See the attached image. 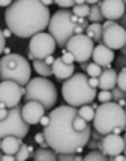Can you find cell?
<instances>
[{
    "label": "cell",
    "mask_w": 126,
    "mask_h": 161,
    "mask_svg": "<svg viewBox=\"0 0 126 161\" xmlns=\"http://www.w3.org/2000/svg\"><path fill=\"white\" fill-rule=\"evenodd\" d=\"M102 42L111 50H120L126 44V29L117 21L107 20L102 23Z\"/></svg>",
    "instance_id": "8fae6325"
},
{
    "label": "cell",
    "mask_w": 126,
    "mask_h": 161,
    "mask_svg": "<svg viewBox=\"0 0 126 161\" xmlns=\"http://www.w3.org/2000/svg\"><path fill=\"white\" fill-rule=\"evenodd\" d=\"M101 0H86V3H89V5H95V3H99Z\"/></svg>",
    "instance_id": "db71d44e"
},
{
    "label": "cell",
    "mask_w": 126,
    "mask_h": 161,
    "mask_svg": "<svg viewBox=\"0 0 126 161\" xmlns=\"http://www.w3.org/2000/svg\"><path fill=\"white\" fill-rule=\"evenodd\" d=\"M114 62H116V69H120V68H126V56L123 54H120L114 59Z\"/></svg>",
    "instance_id": "74e56055"
},
{
    "label": "cell",
    "mask_w": 126,
    "mask_h": 161,
    "mask_svg": "<svg viewBox=\"0 0 126 161\" xmlns=\"http://www.w3.org/2000/svg\"><path fill=\"white\" fill-rule=\"evenodd\" d=\"M24 98L26 101H38L45 107V110H50L57 103V87L47 77L39 75V77L30 78L29 83L26 84Z\"/></svg>",
    "instance_id": "8992f818"
},
{
    "label": "cell",
    "mask_w": 126,
    "mask_h": 161,
    "mask_svg": "<svg viewBox=\"0 0 126 161\" xmlns=\"http://www.w3.org/2000/svg\"><path fill=\"white\" fill-rule=\"evenodd\" d=\"M44 114L45 107L38 101H26V104L21 105V116L29 125H38Z\"/></svg>",
    "instance_id": "9a60e30c"
},
{
    "label": "cell",
    "mask_w": 126,
    "mask_h": 161,
    "mask_svg": "<svg viewBox=\"0 0 126 161\" xmlns=\"http://www.w3.org/2000/svg\"><path fill=\"white\" fill-rule=\"evenodd\" d=\"M90 139H95V140H101V139H102V134L98 133L96 130H95V131L92 130V133H90Z\"/></svg>",
    "instance_id": "7bdbcfd3"
},
{
    "label": "cell",
    "mask_w": 126,
    "mask_h": 161,
    "mask_svg": "<svg viewBox=\"0 0 126 161\" xmlns=\"http://www.w3.org/2000/svg\"><path fill=\"white\" fill-rule=\"evenodd\" d=\"M83 161H108V157L99 149H92L89 154L83 157Z\"/></svg>",
    "instance_id": "cb8c5ba5"
},
{
    "label": "cell",
    "mask_w": 126,
    "mask_h": 161,
    "mask_svg": "<svg viewBox=\"0 0 126 161\" xmlns=\"http://www.w3.org/2000/svg\"><path fill=\"white\" fill-rule=\"evenodd\" d=\"M65 48L74 54L75 62L81 63V62H87V60L92 59V53H93V48H95V42L92 41L86 33H80V35L72 36L69 41H68Z\"/></svg>",
    "instance_id": "9c48e42d"
},
{
    "label": "cell",
    "mask_w": 126,
    "mask_h": 161,
    "mask_svg": "<svg viewBox=\"0 0 126 161\" xmlns=\"http://www.w3.org/2000/svg\"><path fill=\"white\" fill-rule=\"evenodd\" d=\"M120 51H122V54H123V56H126V44L122 47V48H120Z\"/></svg>",
    "instance_id": "6f0895ef"
},
{
    "label": "cell",
    "mask_w": 126,
    "mask_h": 161,
    "mask_svg": "<svg viewBox=\"0 0 126 161\" xmlns=\"http://www.w3.org/2000/svg\"><path fill=\"white\" fill-rule=\"evenodd\" d=\"M27 59H29V60H35V56H33V54H32V53L29 51V54H27Z\"/></svg>",
    "instance_id": "680465c9"
},
{
    "label": "cell",
    "mask_w": 126,
    "mask_h": 161,
    "mask_svg": "<svg viewBox=\"0 0 126 161\" xmlns=\"http://www.w3.org/2000/svg\"><path fill=\"white\" fill-rule=\"evenodd\" d=\"M78 116H81L86 122H90L95 118V108H92L90 104H86L78 107Z\"/></svg>",
    "instance_id": "d4e9b609"
},
{
    "label": "cell",
    "mask_w": 126,
    "mask_h": 161,
    "mask_svg": "<svg viewBox=\"0 0 126 161\" xmlns=\"http://www.w3.org/2000/svg\"><path fill=\"white\" fill-rule=\"evenodd\" d=\"M84 30H86V29H84L83 26H80V24H75L74 33H75V35H80V33H84Z\"/></svg>",
    "instance_id": "bcb514c9"
},
{
    "label": "cell",
    "mask_w": 126,
    "mask_h": 161,
    "mask_svg": "<svg viewBox=\"0 0 126 161\" xmlns=\"http://www.w3.org/2000/svg\"><path fill=\"white\" fill-rule=\"evenodd\" d=\"M89 84H90V87H93V89H98V86H99L98 77H89Z\"/></svg>",
    "instance_id": "ab89813d"
},
{
    "label": "cell",
    "mask_w": 126,
    "mask_h": 161,
    "mask_svg": "<svg viewBox=\"0 0 126 161\" xmlns=\"http://www.w3.org/2000/svg\"><path fill=\"white\" fill-rule=\"evenodd\" d=\"M41 3L42 5H45V6H51V5H53V3H54V0H41Z\"/></svg>",
    "instance_id": "816d5d0a"
},
{
    "label": "cell",
    "mask_w": 126,
    "mask_h": 161,
    "mask_svg": "<svg viewBox=\"0 0 126 161\" xmlns=\"http://www.w3.org/2000/svg\"><path fill=\"white\" fill-rule=\"evenodd\" d=\"M71 15H72V11H69V9H59L50 18L47 30L54 38L59 48H65L68 41L75 35L74 33L75 24L71 20Z\"/></svg>",
    "instance_id": "52a82bcc"
},
{
    "label": "cell",
    "mask_w": 126,
    "mask_h": 161,
    "mask_svg": "<svg viewBox=\"0 0 126 161\" xmlns=\"http://www.w3.org/2000/svg\"><path fill=\"white\" fill-rule=\"evenodd\" d=\"M123 2H125V6H126V0H123Z\"/></svg>",
    "instance_id": "e7e4bbea"
},
{
    "label": "cell",
    "mask_w": 126,
    "mask_h": 161,
    "mask_svg": "<svg viewBox=\"0 0 126 161\" xmlns=\"http://www.w3.org/2000/svg\"><path fill=\"white\" fill-rule=\"evenodd\" d=\"M50 18V8L41 0H14L5 11V23L17 38H32L45 32Z\"/></svg>",
    "instance_id": "7a4b0ae2"
},
{
    "label": "cell",
    "mask_w": 126,
    "mask_h": 161,
    "mask_svg": "<svg viewBox=\"0 0 126 161\" xmlns=\"http://www.w3.org/2000/svg\"><path fill=\"white\" fill-rule=\"evenodd\" d=\"M5 47H6V38L3 36V32H2V29H0V56H2Z\"/></svg>",
    "instance_id": "f35d334b"
},
{
    "label": "cell",
    "mask_w": 126,
    "mask_h": 161,
    "mask_svg": "<svg viewBox=\"0 0 126 161\" xmlns=\"http://www.w3.org/2000/svg\"><path fill=\"white\" fill-rule=\"evenodd\" d=\"M23 139L20 137H15V136H6L2 139V151L3 154H14L18 151V147L21 146Z\"/></svg>",
    "instance_id": "d6986e66"
},
{
    "label": "cell",
    "mask_w": 126,
    "mask_h": 161,
    "mask_svg": "<svg viewBox=\"0 0 126 161\" xmlns=\"http://www.w3.org/2000/svg\"><path fill=\"white\" fill-rule=\"evenodd\" d=\"M99 80V89L101 91H111L113 87L117 84V69H102L101 75L98 77Z\"/></svg>",
    "instance_id": "ac0fdd59"
},
{
    "label": "cell",
    "mask_w": 126,
    "mask_h": 161,
    "mask_svg": "<svg viewBox=\"0 0 126 161\" xmlns=\"http://www.w3.org/2000/svg\"><path fill=\"white\" fill-rule=\"evenodd\" d=\"M2 161H15L14 154H3L2 155Z\"/></svg>",
    "instance_id": "ee69618b"
},
{
    "label": "cell",
    "mask_w": 126,
    "mask_h": 161,
    "mask_svg": "<svg viewBox=\"0 0 126 161\" xmlns=\"http://www.w3.org/2000/svg\"><path fill=\"white\" fill-rule=\"evenodd\" d=\"M75 5H81V3H86V0H74Z\"/></svg>",
    "instance_id": "91938a15"
},
{
    "label": "cell",
    "mask_w": 126,
    "mask_h": 161,
    "mask_svg": "<svg viewBox=\"0 0 126 161\" xmlns=\"http://www.w3.org/2000/svg\"><path fill=\"white\" fill-rule=\"evenodd\" d=\"M87 20H89V23H101V21L105 20L102 12H101V5L99 3L90 5V12L87 15Z\"/></svg>",
    "instance_id": "603a6c76"
},
{
    "label": "cell",
    "mask_w": 126,
    "mask_h": 161,
    "mask_svg": "<svg viewBox=\"0 0 126 161\" xmlns=\"http://www.w3.org/2000/svg\"><path fill=\"white\" fill-rule=\"evenodd\" d=\"M102 152H104L108 158L114 157L117 154H123V149H125V140L122 137V134H105L102 136Z\"/></svg>",
    "instance_id": "4fadbf2b"
},
{
    "label": "cell",
    "mask_w": 126,
    "mask_h": 161,
    "mask_svg": "<svg viewBox=\"0 0 126 161\" xmlns=\"http://www.w3.org/2000/svg\"><path fill=\"white\" fill-rule=\"evenodd\" d=\"M32 75V65L21 54L11 53L0 59V78L12 80L20 86H26Z\"/></svg>",
    "instance_id": "5b68a950"
},
{
    "label": "cell",
    "mask_w": 126,
    "mask_h": 161,
    "mask_svg": "<svg viewBox=\"0 0 126 161\" xmlns=\"http://www.w3.org/2000/svg\"><path fill=\"white\" fill-rule=\"evenodd\" d=\"M123 140H125V149H123V154L126 155V133H125V136H123Z\"/></svg>",
    "instance_id": "94428289"
},
{
    "label": "cell",
    "mask_w": 126,
    "mask_h": 161,
    "mask_svg": "<svg viewBox=\"0 0 126 161\" xmlns=\"http://www.w3.org/2000/svg\"><path fill=\"white\" fill-rule=\"evenodd\" d=\"M54 3H56L60 9H69V8H72L75 5L74 0H54Z\"/></svg>",
    "instance_id": "e575fe53"
},
{
    "label": "cell",
    "mask_w": 126,
    "mask_h": 161,
    "mask_svg": "<svg viewBox=\"0 0 126 161\" xmlns=\"http://www.w3.org/2000/svg\"><path fill=\"white\" fill-rule=\"evenodd\" d=\"M33 140H35L38 145H41L42 147H48V143H47V140H45V136H44V133H36L35 137H33Z\"/></svg>",
    "instance_id": "d590c367"
},
{
    "label": "cell",
    "mask_w": 126,
    "mask_h": 161,
    "mask_svg": "<svg viewBox=\"0 0 126 161\" xmlns=\"http://www.w3.org/2000/svg\"><path fill=\"white\" fill-rule=\"evenodd\" d=\"M86 146L89 147V149H99V151H102V142L101 140H95V139H89L87 142V145Z\"/></svg>",
    "instance_id": "8d00e7d4"
},
{
    "label": "cell",
    "mask_w": 126,
    "mask_h": 161,
    "mask_svg": "<svg viewBox=\"0 0 126 161\" xmlns=\"http://www.w3.org/2000/svg\"><path fill=\"white\" fill-rule=\"evenodd\" d=\"M101 12L105 20L119 21L120 17L126 12V6L123 0H101Z\"/></svg>",
    "instance_id": "5bb4252c"
},
{
    "label": "cell",
    "mask_w": 126,
    "mask_h": 161,
    "mask_svg": "<svg viewBox=\"0 0 126 161\" xmlns=\"http://www.w3.org/2000/svg\"><path fill=\"white\" fill-rule=\"evenodd\" d=\"M23 98L21 86L12 80H2L0 81V104L6 108H12L17 104H20Z\"/></svg>",
    "instance_id": "7c38bea8"
},
{
    "label": "cell",
    "mask_w": 126,
    "mask_h": 161,
    "mask_svg": "<svg viewBox=\"0 0 126 161\" xmlns=\"http://www.w3.org/2000/svg\"><path fill=\"white\" fill-rule=\"evenodd\" d=\"M72 9V14L77 15V17H84L87 18V15L90 12V5L89 3H81V5H74Z\"/></svg>",
    "instance_id": "4316f807"
},
{
    "label": "cell",
    "mask_w": 126,
    "mask_h": 161,
    "mask_svg": "<svg viewBox=\"0 0 126 161\" xmlns=\"http://www.w3.org/2000/svg\"><path fill=\"white\" fill-rule=\"evenodd\" d=\"M8 112H9V108H6L5 105L0 104V119H5L8 116Z\"/></svg>",
    "instance_id": "b9f144b4"
},
{
    "label": "cell",
    "mask_w": 126,
    "mask_h": 161,
    "mask_svg": "<svg viewBox=\"0 0 126 161\" xmlns=\"http://www.w3.org/2000/svg\"><path fill=\"white\" fill-rule=\"evenodd\" d=\"M62 60L65 63H69V65H74V62H75V57H74V54L71 53V51H68L66 48H62Z\"/></svg>",
    "instance_id": "1f68e13d"
},
{
    "label": "cell",
    "mask_w": 126,
    "mask_h": 161,
    "mask_svg": "<svg viewBox=\"0 0 126 161\" xmlns=\"http://www.w3.org/2000/svg\"><path fill=\"white\" fill-rule=\"evenodd\" d=\"M96 98L99 99V103H108V101H113L111 91H101L98 95H96Z\"/></svg>",
    "instance_id": "d6a6232c"
},
{
    "label": "cell",
    "mask_w": 126,
    "mask_h": 161,
    "mask_svg": "<svg viewBox=\"0 0 126 161\" xmlns=\"http://www.w3.org/2000/svg\"><path fill=\"white\" fill-rule=\"evenodd\" d=\"M2 32H3V36H5V38H11V36H12V32H11V30H9V29H5V30H2Z\"/></svg>",
    "instance_id": "f907efd6"
},
{
    "label": "cell",
    "mask_w": 126,
    "mask_h": 161,
    "mask_svg": "<svg viewBox=\"0 0 126 161\" xmlns=\"http://www.w3.org/2000/svg\"><path fill=\"white\" fill-rule=\"evenodd\" d=\"M3 53H5V54H11L12 51H11V48H9V47H5V48H3Z\"/></svg>",
    "instance_id": "11a10c76"
},
{
    "label": "cell",
    "mask_w": 126,
    "mask_h": 161,
    "mask_svg": "<svg viewBox=\"0 0 126 161\" xmlns=\"http://www.w3.org/2000/svg\"><path fill=\"white\" fill-rule=\"evenodd\" d=\"M29 128L30 125L21 116V105L17 104L15 107L9 108L5 119H0V139L6 136H15V137L24 139L27 137Z\"/></svg>",
    "instance_id": "ba28073f"
},
{
    "label": "cell",
    "mask_w": 126,
    "mask_h": 161,
    "mask_svg": "<svg viewBox=\"0 0 126 161\" xmlns=\"http://www.w3.org/2000/svg\"><path fill=\"white\" fill-rule=\"evenodd\" d=\"M119 89H122L123 92H126V68H120L117 72V84Z\"/></svg>",
    "instance_id": "f546056e"
},
{
    "label": "cell",
    "mask_w": 126,
    "mask_h": 161,
    "mask_svg": "<svg viewBox=\"0 0 126 161\" xmlns=\"http://www.w3.org/2000/svg\"><path fill=\"white\" fill-rule=\"evenodd\" d=\"M33 160L35 161H56L57 160V152L53 147H38L33 154Z\"/></svg>",
    "instance_id": "ffe728a7"
},
{
    "label": "cell",
    "mask_w": 126,
    "mask_h": 161,
    "mask_svg": "<svg viewBox=\"0 0 126 161\" xmlns=\"http://www.w3.org/2000/svg\"><path fill=\"white\" fill-rule=\"evenodd\" d=\"M84 33L89 36L95 44H99V42H102V24L101 23H90L86 27Z\"/></svg>",
    "instance_id": "44dd1931"
},
{
    "label": "cell",
    "mask_w": 126,
    "mask_h": 161,
    "mask_svg": "<svg viewBox=\"0 0 126 161\" xmlns=\"http://www.w3.org/2000/svg\"><path fill=\"white\" fill-rule=\"evenodd\" d=\"M32 66H33V69L38 72V75H41V77L50 78L53 75V68H51V65L45 63L42 59H35Z\"/></svg>",
    "instance_id": "7402d4cb"
},
{
    "label": "cell",
    "mask_w": 126,
    "mask_h": 161,
    "mask_svg": "<svg viewBox=\"0 0 126 161\" xmlns=\"http://www.w3.org/2000/svg\"><path fill=\"white\" fill-rule=\"evenodd\" d=\"M111 95H113V101H119V99H122V98H126V92H123L122 89H119L117 86H114L111 89Z\"/></svg>",
    "instance_id": "836d02e7"
},
{
    "label": "cell",
    "mask_w": 126,
    "mask_h": 161,
    "mask_svg": "<svg viewBox=\"0 0 126 161\" xmlns=\"http://www.w3.org/2000/svg\"><path fill=\"white\" fill-rule=\"evenodd\" d=\"M29 152H30V157H33V154H35V149H33V146H29Z\"/></svg>",
    "instance_id": "9f6ffc18"
},
{
    "label": "cell",
    "mask_w": 126,
    "mask_h": 161,
    "mask_svg": "<svg viewBox=\"0 0 126 161\" xmlns=\"http://www.w3.org/2000/svg\"><path fill=\"white\" fill-rule=\"evenodd\" d=\"M108 160H111V161H126V155L123 154H117V155H114V157H110Z\"/></svg>",
    "instance_id": "60d3db41"
},
{
    "label": "cell",
    "mask_w": 126,
    "mask_h": 161,
    "mask_svg": "<svg viewBox=\"0 0 126 161\" xmlns=\"http://www.w3.org/2000/svg\"><path fill=\"white\" fill-rule=\"evenodd\" d=\"M78 114V108L72 105H60L57 108H51L50 122L44 126V136L50 147L59 152H83L87 142L90 139L92 126L87 125L84 131H77L72 126V120Z\"/></svg>",
    "instance_id": "6da1fadb"
},
{
    "label": "cell",
    "mask_w": 126,
    "mask_h": 161,
    "mask_svg": "<svg viewBox=\"0 0 126 161\" xmlns=\"http://www.w3.org/2000/svg\"><path fill=\"white\" fill-rule=\"evenodd\" d=\"M93 128L102 136L110 134L114 126H122L123 131L126 130V112L125 107L119 105L116 101L101 103L95 110L93 118Z\"/></svg>",
    "instance_id": "277c9868"
},
{
    "label": "cell",
    "mask_w": 126,
    "mask_h": 161,
    "mask_svg": "<svg viewBox=\"0 0 126 161\" xmlns=\"http://www.w3.org/2000/svg\"><path fill=\"white\" fill-rule=\"evenodd\" d=\"M54 59H56V57H54L53 54H51V56H47V57H45V59H44V62H45V63H48V65H53V62H54Z\"/></svg>",
    "instance_id": "681fc988"
},
{
    "label": "cell",
    "mask_w": 126,
    "mask_h": 161,
    "mask_svg": "<svg viewBox=\"0 0 126 161\" xmlns=\"http://www.w3.org/2000/svg\"><path fill=\"white\" fill-rule=\"evenodd\" d=\"M0 161H2V152H0Z\"/></svg>",
    "instance_id": "be15d7a7"
},
{
    "label": "cell",
    "mask_w": 126,
    "mask_h": 161,
    "mask_svg": "<svg viewBox=\"0 0 126 161\" xmlns=\"http://www.w3.org/2000/svg\"><path fill=\"white\" fill-rule=\"evenodd\" d=\"M57 48V44L54 38L47 32H39L30 38L29 42V51L35 56V59H45L47 56L54 54Z\"/></svg>",
    "instance_id": "30bf717a"
},
{
    "label": "cell",
    "mask_w": 126,
    "mask_h": 161,
    "mask_svg": "<svg viewBox=\"0 0 126 161\" xmlns=\"http://www.w3.org/2000/svg\"><path fill=\"white\" fill-rule=\"evenodd\" d=\"M30 158V152H29V145L21 143V146L18 147V151L15 152V160L17 161H26Z\"/></svg>",
    "instance_id": "f1b7e54d"
},
{
    "label": "cell",
    "mask_w": 126,
    "mask_h": 161,
    "mask_svg": "<svg viewBox=\"0 0 126 161\" xmlns=\"http://www.w3.org/2000/svg\"><path fill=\"white\" fill-rule=\"evenodd\" d=\"M51 68H53V75L57 78V80H60V81H65L66 78H69L74 72H75V65H69V63H65L62 60V57H57L54 59V62L51 65Z\"/></svg>",
    "instance_id": "e0dca14e"
},
{
    "label": "cell",
    "mask_w": 126,
    "mask_h": 161,
    "mask_svg": "<svg viewBox=\"0 0 126 161\" xmlns=\"http://www.w3.org/2000/svg\"><path fill=\"white\" fill-rule=\"evenodd\" d=\"M0 151H2V139H0Z\"/></svg>",
    "instance_id": "6125c7cd"
},
{
    "label": "cell",
    "mask_w": 126,
    "mask_h": 161,
    "mask_svg": "<svg viewBox=\"0 0 126 161\" xmlns=\"http://www.w3.org/2000/svg\"><path fill=\"white\" fill-rule=\"evenodd\" d=\"M48 122H50V116H47V114H44L41 118V120H39V124H41L42 126H47L48 125Z\"/></svg>",
    "instance_id": "f6af8a7d"
},
{
    "label": "cell",
    "mask_w": 126,
    "mask_h": 161,
    "mask_svg": "<svg viewBox=\"0 0 126 161\" xmlns=\"http://www.w3.org/2000/svg\"><path fill=\"white\" fill-rule=\"evenodd\" d=\"M114 59H116L114 50L107 47L104 42L95 44V48H93V53H92V60L95 63H98L104 68L105 65H111V62H114Z\"/></svg>",
    "instance_id": "2e32d148"
},
{
    "label": "cell",
    "mask_w": 126,
    "mask_h": 161,
    "mask_svg": "<svg viewBox=\"0 0 126 161\" xmlns=\"http://www.w3.org/2000/svg\"><path fill=\"white\" fill-rule=\"evenodd\" d=\"M117 104H119V105H122V107H125V105H126V98H122V99H119V101H117Z\"/></svg>",
    "instance_id": "f5cc1de1"
},
{
    "label": "cell",
    "mask_w": 126,
    "mask_h": 161,
    "mask_svg": "<svg viewBox=\"0 0 126 161\" xmlns=\"http://www.w3.org/2000/svg\"><path fill=\"white\" fill-rule=\"evenodd\" d=\"M84 72H86L89 77H99L101 72H102V66L95 62L87 60V62H86V69H84Z\"/></svg>",
    "instance_id": "484cf974"
},
{
    "label": "cell",
    "mask_w": 126,
    "mask_h": 161,
    "mask_svg": "<svg viewBox=\"0 0 126 161\" xmlns=\"http://www.w3.org/2000/svg\"><path fill=\"white\" fill-rule=\"evenodd\" d=\"M59 161H83V155H78L75 152H59L57 154Z\"/></svg>",
    "instance_id": "83f0119b"
},
{
    "label": "cell",
    "mask_w": 126,
    "mask_h": 161,
    "mask_svg": "<svg viewBox=\"0 0 126 161\" xmlns=\"http://www.w3.org/2000/svg\"><path fill=\"white\" fill-rule=\"evenodd\" d=\"M89 125V122H86V120L81 118V116H75L74 120H72V126H74V130H77V131H84L86 128Z\"/></svg>",
    "instance_id": "4dcf8cb0"
},
{
    "label": "cell",
    "mask_w": 126,
    "mask_h": 161,
    "mask_svg": "<svg viewBox=\"0 0 126 161\" xmlns=\"http://www.w3.org/2000/svg\"><path fill=\"white\" fill-rule=\"evenodd\" d=\"M119 24L122 26V27H125L126 29V12L122 17H120V20H119Z\"/></svg>",
    "instance_id": "c3c4849f"
},
{
    "label": "cell",
    "mask_w": 126,
    "mask_h": 161,
    "mask_svg": "<svg viewBox=\"0 0 126 161\" xmlns=\"http://www.w3.org/2000/svg\"><path fill=\"white\" fill-rule=\"evenodd\" d=\"M125 112H126V105H125Z\"/></svg>",
    "instance_id": "03108f58"
},
{
    "label": "cell",
    "mask_w": 126,
    "mask_h": 161,
    "mask_svg": "<svg viewBox=\"0 0 126 161\" xmlns=\"http://www.w3.org/2000/svg\"><path fill=\"white\" fill-rule=\"evenodd\" d=\"M62 95L66 104L72 107H81V105L90 104L95 101L98 95V89H93L89 84V75L84 72H74L69 78L63 81Z\"/></svg>",
    "instance_id": "3957f363"
},
{
    "label": "cell",
    "mask_w": 126,
    "mask_h": 161,
    "mask_svg": "<svg viewBox=\"0 0 126 161\" xmlns=\"http://www.w3.org/2000/svg\"><path fill=\"white\" fill-rule=\"evenodd\" d=\"M14 0H0V8H8Z\"/></svg>",
    "instance_id": "7dc6e473"
}]
</instances>
